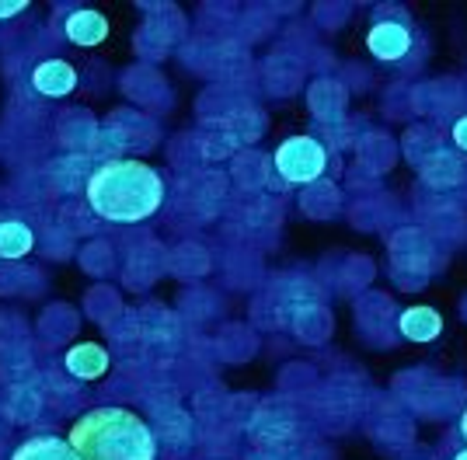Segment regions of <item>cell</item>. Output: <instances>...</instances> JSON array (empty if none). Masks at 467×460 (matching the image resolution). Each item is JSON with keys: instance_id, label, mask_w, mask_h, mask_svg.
<instances>
[{"instance_id": "cell-1", "label": "cell", "mask_w": 467, "mask_h": 460, "mask_svg": "<svg viewBox=\"0 0 467 460\" xmlns=\"http://www.w3.org/2000/svg\"><path fill=\"white\" fill-rule=\"evenodd\" d=\"M88 206L112 224H140L164 203V182L161 174L133 157H119L101 164L88 178Z\"/></svg>"}, {"instance_id": "cell-2", "label": "cell", "mask_w": 467, "mask_h": 460, "mask_svg": "<svg viewBox=\"0 0 467 460\" xmlns=\"http://www.w3.org/2000/svg\"><path fill=\"white\" fill-rule=\"evenodd\" d=\"M67 440L80 460H157L150 425L130 408H95L80 415Z\"/></svg>"}, {"instance_id": "cell-3", "label": "cell", "mask_w": 467, "mask_h": 460, "mask_svg": "<svg viewBox=\"0 0 467 460\" xmlns=\"http://www.w3.org/2000/svg\"><path fill=\"white\" fill-rule=\"evenodd\" d=\"M328 168V151L311 140V136H290L275 151V172L283 174L290 185H307L317 182Z\"/></svg>"}, {"instance_id": "cell-4", "label": "cell", "mask_w": 467, "mask_h": 460, "mask_svg": "<svg viewBox=\"0 0 467 460\" xmlns=\"http://www.w3.org/2000/svg\"><path fill=\"white\" fill-rule=\"evenodd\" d=\"M367 49L377 59H384V63H394V59L409 57L411 32L401 21H377L370 28V36H367Z\"/></svg>"}, {"instance_id": "cell-5", "label": "cell", "mask_w": 467, "mask_h": 460, "mask_svg": "<svg viewBox=\"0 0 467 460\" xmlns=\"http://www.w3.org/2000/svg\"><path fill=\"white\" fill-rule=\"evenodd\" d=\"M32 88L46 98H67L78 88V70L67 59H46L32 70Z\"/></svg>"}, {"instance_id": "cell-6", "label": "cell", "mask_w": 467, "mask_h": 460, "mask_svg": "<svg viewBox=\"0 0 467 460\" xmlns=\"http://www.w3.org/2000/svg\"><path fill=\"white\" fill-rule=\"evenodd\" d=\"M63 36L70 38L74 46H84V49L88 46H101L109 38V18L101 11H91V7L74 11V15L63 18Z\"/></svg>"}, {"instance_id": "cell-7", "label": "cell", "mask_w": 467, "mask_h": 460, "mask_svg": "<svg viewBox=\"0 0 467 460\" xmlns=\"http://www.w3.org/2000/svg\"><path fill=\"white\" fill-rule=\"evenodd\" d=\"M67 370L80 381H98L109 370V352L98 342H80L67 352Z\"/></svg>"}, {"instance_id": "cell-8", "label": "cell", "mask_w": 467, "mask_h": 460, "mask_svg": "<svg viewBox=\"0 0 467 460\" xmlns=\"http://www.w3.org/2000/svg\"><path fill=\"white\" fill-rule=\"evenodd\" d=\"M11 460H80L78 450L70 446V440L63 436H32L28 443H21Z\"/></svg>"}, {"instance_id": "cell-9", "label": "cell", "mask_w": 467, "mask_h": 460, "mask_svg": "<svg viewBox=\"0 0 467 460\" xmlns=\"http://www.w3.org/2000/svg\"><path fill=\"white\" fill-rule=\"evenodd\" d=\"M398 325H401V335L411 342H432L443 331V318L432 307H409Z\"/></svg>"}, {"instance_id": "cell-10", "label": "cell", "mask_w": 467, "mask_h": 460, "mask_svg": "<svg viewBox=\"0 0 467 460\" xmlns=\"http://www.w3.org/2000/svg\"><path fill=\"white\" fill-rule=\"evenodd\" d=\"M36 248V234L18 224V220H4L0 224V258H25Z\"/></svg>"}, {"instance_id": "cell-11", "label": "cell", "mask_w": 467, "mask_h": 460, "mask_svg": "<svg viewBox=\"0 0 467 460\" xmlns=\"http://www.w3.org/2000/svg\"><path fill=\"white\" fill-rule=\"evenodd\" d=\"M28 7V0H0V21L15 18V15H21Z\"/></svg>"}, {"instance_id": "cell-12", "label": "cell", "mask_w": 467, "mask_h": 460, "mask_svg": "<svg viewBox=\"0 0 467 460\" xmlns=\"http://www.w3.org/2000/svg\"><path fill=\"white\" fill-rule=\"evenodd\" d=\"M453 143H457L461 151H467V115L457 119V126H453Z\"/></svg>"}, {"instance_id": "cell-13", "label": "cell", "mask_w": 467, "mask_h": 460, "mask_svg": "<svg viewBox=\"0 0 467 460\" xmlns=\"http://www.w3.org/2000/svg\"><path fill=\"white\" fill-rule=\"evenodd\" d=\"M461 433H464V440H467V412H464V419H461Z\"/></svg>"}, {"instance_id": "cell-14", "label": "cell", "mask_w": 467, "mask_h": 460, "mask_svg": "<svg viewBox=\"0 0 467 460\" xmlns=\"http://www.w3.org/2000/svg\"><path fill=\"white\" fill-rule=\"evenodd\" d=\"M453 460H467V450H464V454H457V457H453Z\"/></svg>"}]
</instances>
